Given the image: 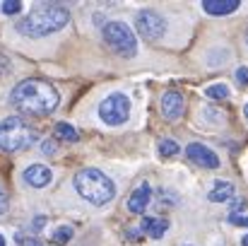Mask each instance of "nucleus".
<instances>
[{
	"label": "nucleus",
	"mask_w": 248,
	"mask_h": 246,
	"mask_svg": "<svg viewBox=\"0 0 248 246\" xmlns=\"http://www.w3.org/2000/svg\"><path fill=\"white\" fill-rule=\"evenodd\" d=\"M12 104L22 114L41 116V114L56 111V106L61 104V97H58V92H56V87L51 82L29 78V80H22L12 89Z\"/></svg>",
	"instance_id": "f257e3e1"
},
{
	"label": "nucleus",
	"mask_w": 248,
	"mask_h": 246,
	"mask_svg": "<svg viewBox=\"0 0 248 246\" xmlns=\"http://www.w3.org/2000/svg\"><path fill=\"white\" fill-rule=\"evenodd\" d=\"M70 19V12L61 5H41L36 10H31L24 19L17 22V32L24 36H48L58 29H63Z\"/></svg>",
	"instance_id": "f03ea898"
},
{
	"label": "nucleus",
	"mask_w": 248,
	"mask_h": 246,
	"mask_svg": "<svg viewBox=\"0 0 248 246\" xmlns=\"http://www.w3.org/2000/svg\"><path fill=\"white\" fill-rule=\"evenodd\" d=\"M75 188L92 205H106L116 198V183L99 169H80L75 174Z\"/></svg>",
	"instance_id": "7ed1b4c3"
},
{
	"label": "nucleus",
	"mask_w": 248,
	"mask_h": 246,
	"mask_svg": "<svg viewBox=\"0 0 248 246\" xmlns=\"http://www.w3.org/2000/svg\"><path fill=\"white\" fill-rule=\"evenodd\" d=\"M36 140V128L29 126L22 116H7L0 123V150L17 152L29 148Z\"/></svg>",
	"instance_id": "20e7f679"
},
{
	"label": "nucleus",
	"mask_w": 248,
	"mask_h": 246,
	"mask_svg": "<svg viewBox=\"0 0 248 246\" xmlns=\"http://www.w3.org/2000/svg\"><path fill=\"white\" fill-rule=\"evenodd\" d=\"M104 39L123 58H133L138 53V39H135V34L130 32V27L125 22H118V19L116 22H108L104 27Z\"/></svg>",
	"instance_id": "39448f33"
},
{
	"label": "nucleus",
	"mask_w": 248,
	"mask_h": 246,
	"mask_svg": "<svg viewBox=\"0 0 248 246\" xmlns=\"http://www.w3.org/2000/svg\"><path fill=\"white\" fill-rule=\"evenodd\" d=\"M128 116H130V99L123 92H113L99 104V118L106 126H121L128 121Z\"/></svg>",
	"instance_id": "423d86ee"
},
{
	"label": "nucleus",
	"mask_w": 248,
	"mask_h": 246,
	"mask_svg": "<svg viewBox=\"0 0 248 246\" xmlns=\"http://www.w3.org/2000/svg\"><path fill=\"white\" fill-rule=\"evenodd\" d=\"M135 27H138V34H140L142 39L155 41V39H159L166 32V19L159 12L142 10V12H138V17H135Z\"/></svg>",
	"instance_id": "0eeeda50"
},
{
	"label": "nucleus",
	"mask_w": 248,
	"mask_h": 246,
	"mask_svg": "<svg viewBox=\"0 0 248 246\" xmlns=\"http://www.w3.org/2000/svg\"><path fill=\"white\" fill-rule=\"evenodd\" d=\"M186 155H188L190 162L198 164V166H202V169H217V166H219V157H217L207 145L190 143V145L186 148Z\"/></svg>",
	"instance_id": "6e6552de"
},
{
	"label": "nucleus",
	"mask_w": 248,
	"mask_h": 246,
	"mask_svg": "<svg viewBox=\"0 0 248 246\" xmlns=\"http://www.w3.org/2000/svg\"><path fill=\"white\" fill-rule=\"evenodd\" d=\"M183 109H186V99L181 92H166L162 97V116L166 121H178L183 116Z\"/></svg>",
	"instance_id": "1a4fd4ad"
},
{
	"label": "nucleus",
	"mask_w": 248,
	"mask_h": 246,
	"mask_svg": "<svg viewBox=\"0 0 248 246\" xmlns=\"http://www.w3.org/2000/svg\"><path fill=\"white\" fill-rule=\"evenodd\" d=\"M51 179H53V174H51V169H48L46 164H31V166L24 169V181H27L29 186H34V188L48 186Z\"/></svg>",
	"instance_id": "9d476101"
},
{
	"label": "nucleus",
	"mask_w": 248,
	"mask_h": 246,
	"mask_svg": "<svg viewBox=\"0 0 248 246\" xmlns=\"http://www.w3.org/2000/svg\"><path fill=\"white\" fill-rule=\"evenodd\" d=\"M150 200H152V188H150V183L145 181V183H140V186L133 191V196H130V200H128V210H130L133 215H142L145 208L150 205Z\"/></svg>",
	"instance_id": "9b49d317"
},
{
	"label": "nucleus",
	"mask_w": 248,
	"mask_h": 246,
	"mask_svg": "<svg viewBox=\"0 0 248 246\" xmlns=\"http://www.w3.org/2000/svg\"><path fill=\"white\" fill-rule=\"evenodd\" d=\"M239 0H202V10L212 17H224L239 10Z\"/></svg>",
	"instance_id": "f8f14e48"
},
{
	"label": "nucleus",
	"mask_w": 248,
	"mask_h": 246,
	"mask_svg": "<svg viewBox=\"0 0 248 246\" xmlns=\"http://www.w3.org/2000/svg\"><path fill=\"white\" fill-rule=\"evenodd\" d=\"M140 230L147 232L152 239H162L164 232L169 230V222H166V220H155V217H145L142 225H140Z\"/></svg>",
	"instance_id": "ddd939ff"
},
{
	"label": "nucleus",
	"mask_w": 248,
	"mask_h": 246,
	"mask_svg": "<svg viewBox=\"0 0 248 246\" xmlns=\"http://www.w3.org/2000/svg\"><path fill=\"white\" fill-rule=\"evenodd\" d=\"M232 196H234V183H229V181H217L215 188L210 191V200L212 203H227Z\"/></svg>",
	"instance_id": "4468645a"
},
{
	"label": "nucleus",
	"mask_w": 248,
	"mask_h": 246,
	"mask_svg": "<svg viewBox=\"0 0 248 246\" xmlns=\"http://www.w3.org/2000/svg\"><path fill=\"white\" fill-rule=\"evenodd\" d=\"M56 135H58L61 140H65V143H78V140H80L78 131H75L70 123H65V121L56 123Z\"/></svg>",
	"instance_id": "2eb2a0df"
},
{
	"label": "nucleus",
	"mask_w": 248,
	"mask_h": 246,
	"mask_svg": "<svg viewBox=\"0 0 248 246\" xmlns=\"http://www.w3.org/2000/svg\"><path fill=\"white\" fill-rule=\"evenodd\" d=\"M205 97H210V99H217V101H224V99H229V87L227 84H210L207 89H205Z\"/></svg>",
	"instance_id": "dca6fc26"
},
{
	"label": "nucleus",
	"mask_w": 248,
	"mask_h": 246,
	"mask_svg": "<svg viewBox=\"0 0 248 246\" xmlns=\"http://www.w3.org/2000/svg\"><path fill=\"white\" fill-rule=\"evenodd\" d=\"M70 239H73V227H68V225H63L53 232V242H58V244H68Z\"/></svg>",
	"instance_id": "f3484780"
},
{
	"label": "nucleus",
	"mask_w": 248,
	"mask_h": 246,
	"mask_svg": "<svg viewBox=\"0 0 248 246\" xmlns=\"http://www.w3.org/2000/svg\"><path fill=\"white\" fill-rule=\"evenodd\" d=\"M178 143H173V140H162L159 143V152L164 155V157H173V155H178Z\"/></svg>",
	"instance_id": "a211bd4d"
},
{
	"label": "nucleus",
	"mask_w": 248,
	"mask_h": 246,
	"mask_svg": "<svg viewBox=\"0 0 248 246\" xmlns=\"http://www.w3.org/2000/svg\"><path fill=\"white\" fill-rule=\"evenodd\" d=\"M22 7H24V5H22V0H7V2H2L5 15H17Z\"/></svg>",
	"instance_id": "6ab92c4d"
},
{
	"label": "nucleus",
	"mask_w": 248,
	"mask_h": 246,
	"mask_svg": "<svg viewBox=\"0 0 248 246\" xmlns=\"http://www.w3.org/2000/svg\"><path fill=\"white\" fill-rule=\"evenodd\" d=\"M234 78H236V84H241V87H248V68H246V66L236 68Z\"/></svg>",
	"instance_id": "aec40b11"
},
{
	"label": "nucleus",
	"mask_w": 248,
	"mask_h": 246,
	"mask_svg": "<svg viewBox=\"0 0 248 246\" xmlns=\"http://www.w3.org/2000/svg\"><path fill=\"white\" fill-rule=\"evenodd\" d=\"M41 152H44V155H48V157H51V155H56V143H53V140H44Z\"/></svg>",
	"instance_id": "412c9836"
},
{
	"label": "nucleus",
	"mask_w": 248,
	"mask_h": 246,
	"mask_svg": "<svg viewBox=\"0 0 248 246\" xmlns=\"http://www.w3.org/2000/svg\"><path fill=\"white\" fill-rule=\"evenodd\" d=\"M7 210V191L2 188V183H0V215Z\"/></svg>",
	"instance_id": "4be33fe9"
},
{
	"label": "nucleus",
	"mask_w": 248,
	"mask_h": 246,
	"mask_svg": "<svg viewBox=\"0 0 248 246\" xmlns=\"http://www.w3.org/2000/svg\"><path fill=\"white\" fill-rule=\"evenodd\" d=\"M229 220H232L234 225H248V217H241V215H236V213H234Z\"/></svg>",
	"instance_id": "5701e85b"
},
{
	"label": "nucleus",
	"mask_w": 248,
	"mask_h": 246,
	"mask_svg": "<svg viewBox=\"0 0 248 246\" xmlns=\"http://www.w3.org/2000/svg\"><path fill=\"white\" fill-rule=\"evenodd\" d=\"M19 242H22V239H19ZM22 244L24 246H44L41 242H36V239H27V242H22Z\"/></svg>",
	"instance_id": "b1692460"
},
{
	"label": "nucleus",
	"mask_w": 248,
	"mask_h": 246,
	"mask_svg": "<svg viewBox=\"0 0 248 246\" xmlns=\"http://www.w3.org/2000/svg\"><path fill=\"white\" fill-rule=\"evenodd\" d=\"M44 222H46V217H36V220H34V230H41Z\"/></svg>",
	"instance_id": "393cba45"
},
{
	"label": "nucleus",
	"mask_w": 248,
	"mask_h": 246,
	"mask_svg": "<svg viewBox=\"0 0 248 246\" xmlns=\"http://www.w3.org/2000/svg\"><path fill=\"white\" fill-rule=\"evenodd\" d=\"M5 70H7V61L0 56V73H5Z\"/></svg>",
	"instance_id": "a878e982"
},
{
	"label": "nucleus",
	"mask_w": 248,
	"mask_h": 246,
	"mask_svg": "<svg viewBox=\"0 0 248 246\" xmlns=\"http://www.w3.org/2000/svg\"><path fill=\"white\" fill-rule=\"evenodd\" d=\"M241 244H244V246H248V234H246V237H244V239H241Z\"/></svg>",
	"instance_id": "bb28decb"
},
{
	"label": "nucleus",
	"mask_w": 248,
	"mask_h": 246,
	"mask_svg": "<svg viewBox=\"0 0 248 246\" xmlns=\"http://www.w3.org/2000/svg\"><path fill=\"white\" fill-rule=\"evenodd\" d=\"M0 246H5V237L2 234H0Z\"/></svg>",
	"instance_id": "cd10ccee"
},
{
	"label": "nucleus",
	"mask_w": 248,
	"mask_h": 246,
	"mask_svg": "<svg viewBox=\"0 0 248 246\" xmlns=\"http://www.w3.org/2000/svg\"><path fill=\"white\" fill-rule=\"evenodd\" d=\"M244 114H246V118H248V104H246V106H244Z\"/></svg>",
	"instance_id": "c85d7f7f"
},
{
	"label": "nucleus",
	"mask_w": 248,
	"mask_h": 246,
	"mask_svg": "<svg viewBox=\"0 0 248 246\" xmlns=\"http://www.w3.org/2000/svg\"><path fill=\"white\" fill-rule=\"evenodd\" d=\"M246 41H248V36H246Z\"/></svg>",
	"instance_id": "c756f323"
}]
</instances>
